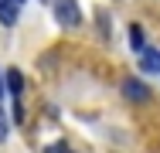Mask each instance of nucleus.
Returning <instances> with one entry per match:
<instances>
[{
  "mask_svg": "<svg viewBox=\"0 0 160 153\" xmlns=\"http://www.w3.org/2000/svg\"><path fill=\"white\" fill-rule=\"evenodd\" d=\"M55 21L62 27H78L82 24V10L75 0H55Z\"/></svg>",
  "mask_w": 160,
  "mask_h": 153,
  "instance_id": "f257e3e1",
  "label": "nucleus"
},
{
  "mask_svg": "<svg viewBox=\"0 0 160 153\" xmlns=\"http://www.w3.org/2000/svg\"><path fill=\"white\" fill-rule=\"evenodd\" d=\"M123 95L129 102H147L150 99V85H143L140 78H123Z\"/></svg>",
  "mask_w": 160,
  "mask_h": 153,
  "instance_id": "f03ea898",
  "label": "nucleus"
},
{
  "mask_svg": "<svg viewBox=\"0 0 160 153\" xmlns=\"http://www.w3.org/2000/svg\"><path fill=\"white\" fill-rule=\"evenodd\" d=\"M140 51H143L140 68H143L147 75H157V72H160V51H157V48H140Z\"/></svg>",
  "mask_w": 160,
  "mask_h": 153,
  "instance_id": "7ed1b4c3",
  "label": "nucleus"
},
{
  "mask_svg": "<svg viewBox=\"0 0 160 153\" xmlns=\"http://www.w3.org/2000/svg\"><path fill=\"white\" fill-rule=\"evenodd\" d=\"M3 85H7V92L17 99V95L24 92V75H21L17 68H7V75H3Z\"/></svg>",
  "mask_w": 160,
  "mask_h": 153,
  "instance_id": "20e7f679",
  "label": "nucleus"
},
{
  "mask_svg": "<svg viewBox=\"0 0 160 153\" xmlns=\"http://www.w3.org/2000/svg\"><path fill=\"white\" fill-rule=\"evenodd\" d=\"M0 24L3 27L17 24V0H0Z\"/></svg>",
  "mask_w": 160,
  "mask_h": 153,
  "instance_id": "39448f33",
  "label": "nucleus"
},
{
  "mask_svg": "<svg viewBox=\"0 0 160 153\" xmlns=\"http://www.w3.org/2000/svg\"><path fill=\"white\" fill-rule=\"evenodd\" d=\"M129 44H133L136 51L143 48V27H140V24H133V27H129Z\"/></svg>",
  "mask_w": 160,
  "mask_h": 153,
  "instance_id": "423d86ee",
  "label": "nucleus"
},
{
  "mask_svg": "<svg viewBox=\"0 0 160 153\" xmlns=\"http://www.w3.org/2000/svg\"><path fill=\"white\" fill-rule=\"evenodd\" d=\"M44 153H72L65 143H51V146H44Z\"/></svg>",
  "mask_w": 160,
  "mask_h": 153,
  "instance_id": "0eeeda50",
  "label": "nucleus"
},
{
  "mask_svg": "<svg viewBox=\"0 0 160 153\" xmlns=\"http://www.w3.org/2000/svg\"><path fill=\"white\" fill-rule=\"evenodd\" d=\"M3 136H7V119H3V109H0V143H3Z\"/></svg>",
  "mask_w": 160,
  "mask_h": 153,
  "instance_id": "6e6552de",
  "label": "nucleus"
},
{
  "mask_svg": "<svg viewBox=\"0 0 160 153\" xmlns=\"http://www.w3.org/2000/svg\"><path fill=\"white\" fill-rule=\"evenodd\" d=\"M0 95H3V78H0Z\"/></svg>",
  "mask_w": 160,
  "mask_h": 153,
  "instance_id": "1a4fd4ad",
  "label": "nucleus"
}]
</instances>
